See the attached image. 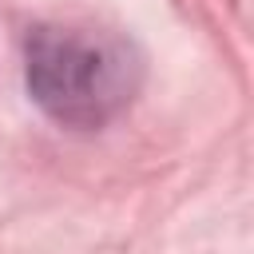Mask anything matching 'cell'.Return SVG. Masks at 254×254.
I'll list each match as a JSON object with an SVG mask.
<instances>
[{
    "label": "cell",
    "instance_id": "1",
    "mask_svg": "<svg viewBox=\"0 0 254 254\" xmlns=\"http://www.w3.org/2000/svg\"><path fill=\"white\" fill-rule=\"evenodd\" d=\"M24 52L32 99L64 127L111 123L143 83L139 48L91 20L40 24Z\"/></svg>",
    "mask_w": 254,
    "mask_h": 254
}]
</instances>
